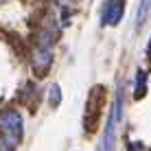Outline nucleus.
I'll list each match as a JSON object with an SVG mask.
<instances>
[{"mask_svg":"<svg viewBox=\"0 0 151 151\" xmlns=\"http://www.w3.org/2000/svg\"><path fill=\"white\" fill-rule=\"evenodd\" d=\"M123 94H125V90H123V83H118V88H116V101H114L112 114H110V118H107L105 136H103L101 145H99V151H114V142H116V125L121 123L123 107H125Z\"/></svg>","mask_w":151,"mask_h":151,"instance_id":"obj_1","label":"nucleus"},{"mask_svg":"<svg viewBox=\"0 0 151 151\" xmlns=\"http://www.w3.org/2000/svg\"><path fill=\"white\" fill-rule=\"evenodd\" d=\"M0 129H2V136L7 140L18 145L20 136H22V116L15 110H4L0 114Z\"/></svg>","mask_w":151,"mask_h":151,"instance_id":"obj_2","label":"nucleus"},{"mask_svg":"<svg viewBox=\"0 0 151 151\" xmlns=\"http://www.w3.org/2000/svg\"><path fill=\"white\" fill-rule=\"evenodd\" d=\"M50 64H53V53H50L48 46L35 48V53H33V70H35V75L37 77L46 75V70L50 68Z\"/></svg>","mask_w":151,"mask_h":151,"instance_id":"obj_3","label":"nucleus"},{"mask_svg":"<svg viewBox=\"0 0 151 151\" xmlns=\"http://www.w3.org/2000/svg\"><path fill=\"white\" fill-rule=\"evenodd\" d=\"M123 11H125V2H123V0H107L105 9H103L101 22H103V24H112V27H114V24L121 22Z\"/></svg>","mask_w":151,"mask_h":151,"instance_id":"obj_4","label":"nucleus"},{"mask_svg":"<svg viewBox=\"0 0 151 151\" xmlns=\"http://www.w3.org/2000/svg\"><path fill=\"white\" fill-rule=\"evenodd\" d=\"M149 11H151V0H140V4H138V13H136V27H138V29L145 24V20H147Z\"/></svg>","mask_w":151,"mask_h":151,"instance_id":"obj_5","label":"nucleus"},{"mask_svg":"<svg viewBox=\"0 0 151 151\" xmlns=\"http://www.w3.org/2000/svg\"><path fill=\"white\" fill-rule=\"evenodd\" d=\"M145 92H147V75H145L142 70L136 72V92H134V96L140 99L145 96Z\"/></svg>","mask_w":151,"mask_h":151,"instance_id":"obj_6","label":"nucleus"},{"mask_svg":"<svg viewBox=\"0 0 151 151\" xmlns=\"http://www.w3.org/2000/svg\"><path fill=\"white\" fill-rule=\"evenodd\" d=\"M48 103L53 107H57L61 103V90H59V86H57V83H53V86H50V90H48Z\"/></svg>","mask_w":151,"mask_h":151,"instance_id":"obj_7","label":"nucleus"},{"mask_svg":"<svg viewBox=\"0 0 151 151\" xmlns=\"http://www.w3.org/2000/svg\"><path fill=\"white\" fill-rule=\"evenodd\" d=\"M15 149V142H11V140H7V138H0V151H13Z\"/></svg>","mask_w":151,"mask_h":151,"instance_id":"obj_8","label":"nucleus"},{"mask_svg":"<svg viewBox=\"0 0 151 151\" xmlns=\"http://www.w3.org/2000/svg\"><path fill=\"white\" fill-rule=\"evenodd\" d=\"M129 151H145V145H140V142H129Z\"/></svg>","mask_w":151,"mask_h":151,"instance_id":"obj_9","label":"nucleus"}]
</instances>
